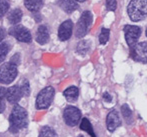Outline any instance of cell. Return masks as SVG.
Listing matches in <instances>:
<instances>
[{
	"label": "cell",
	"instance_id": "1",
	"mask_svg": "<svg viewBox=\"0 0 147 137\" xmlns=\"http://www.w3.org/2000/svg\"><path fill=\"white\" fill-rule=\"evenodd\" d=\"M28 125L27 111L22 106L15 104L9 115V131L17 133L20 129L26 128Z\"/></svg>",
	"mask_w": 147,
	"mask_h": 137
},
{
	"label": "cell",
	"instance_id": "2",
	"mask_svg": "<svg viewBox=\"0 0 147 137\" xmlns=\"http://www.w3.org/2000/svg\"><path fill=\"white\" fill-rule=\"evenodd\" d=\"M127 14L133 22L147 18V0H131L127 6Z\"/></svg>",
	"mask_w": 147,
	"mask_h": 137
},
{
	"label": "cell",
	"instance_id": "3",
	"mask_svg": "<svg viewBox=\"0 0 147 137\" xmlns=\"http://www.w3.org/2000/svg\"><path fill=\"white\" fill-rule=\"evenodd\" d=\"M55 95V90L52 86H47L38 93L36 97L35 106L38 110L47 109L51 105Z\"/></svg>",
	"mask_w": 147,
	"mask_h": 137
},
{
	"label": "cell",
	"instance_id": "4",
	"mask_svg": "<svg viewBox=\"0 0 147 137\" xmlns=\"http://www.w3.org/2000/svg\"><path fill=\"white\" fill-rule=\"evenodd\" d=\"M18 74L17 65L12 62L4 63L0 67V83L1 84H10L13 82Z\"/></svg>",
	"mask_w": 147,
	"mask_h": 137
},
{
	"label": "cell",
	"instance_id": "5",
	"mask_svg": "<svg viewBox=\"0 0 147 137\" xmlns=\"http://www.w3.org/2000/svg\"><path fill=\"white\" fill-rule=\"evenodd\" d=\"M92 13L90 11H84L81 14L75 28V35L77 38H82L88 33L89 28L92 24Z\"/></svg>",
	"mask_w": 147,
	"mask_h": 137
},
{
	"label": "cell",
	"instance_id": "6",
	"mask_svg": "<svg viewBox=\"0 0 147 137\" xmlns=\"http://www.w3.org/2000/svg\"><path fill=\"white\" fill-rule=\"evenodd\" d=\"M63 119L68 126H71V127L76 126L81 120V111L77 107L69 105L64 109Z\"/></svg>",
	"mask_w": 147,
	"mask_h": 137
},
{
	"label": "cell",
	"instance_id": "7",
	"mask_svg": "<svg viewBox=\"0 0 147 137\" xmlns=\"http://www.w3.org/2000/svg\"><path fill=\"white\" fill-rule=\"evenodd\" d=\"M125 34V40L130 48H133L138 42L140 35H141V28L136 25H126L123 28Z\"/></svg>",
	"mask_w": 147,
	"mask_h": 137
},
{
	"label": "cell",
	"instance_id": "8",
	"mask_svg": "<svg viewBox=\"0 0 147 137\" xmlns=\"http://www.w3.org/2000/svg\"><path fill=\"white\" fill-rule=\"evenodd\" d=\"M10 34L17 39L18 41L23 43H30L32 41V35H31L30 31L26 27L22 25H14L13 27L9 30Z\"/></svg>",
	"mask_w": 147,
	"mask_h": 137
},
{
	"label": "cell",
	"instance_id": "9",
	"mask_svg": "<svg viewBox=\"0 0 147 137\" xmlns=\"http://www.w3.org/2000/svg\"><path fill=\"white\" fill-rule=\"evenodd\" d=\"M131 56L136 62L147 64V43H137L133 48H131Z\"/></svg>",
	"mask_w": 147,
	"mask_h": 137
},
{
	"label": "cell",
	"instance_id": "10",
	"mask_svg": "<svg viewBox=\"0 0 147 137\" xmlns=\"http://www.w3.org/2000/svg\"><path fill=\"white\" fill-rule=\"evenodd\" d=\"M73 32V22L71 20H65L60 24L58 28V38L60 41H66L71 37Z\"/></svg>",
	"mask_w": 147,
	"mask_h": 137
},
{
	"label": "cell",
	"instance_id": "11",
	"mask_svg": "<svg viewBox=\"0 0 147 137\" xmlns=\"http://www.w3.org/2000/svg\"><path fill=\"white\" fill-rule=\"evenodd\" d=\"M121 125V118L117 110H111L106 118V126L108 131L113 132Z\"/></svg>",
	"mask_w": 147,
	"mask_h": 137
},
{
	"label": "cell",
	"instance_id": "12",
	"mask_svg": "<svg viewBox=\"0 0 147 137\" xmlns=\"http://www.w3.org/2000/svg\"><path fill=\"white\" fill-rule=\"evenodd\" d=\"M23 96L21 92V88L18 85H13V86L9 87L7 89V93H6V99L9 103L11 104H17L21 97Z\"/></svg>",
	"mask_w": 147,
	"mask_h": 137
},
{
	"label": "cell",
	"instance_id": "13",
	"mask_svg": "<svg viewBox=\"0 0 147 137\" xmlns=\"http://www.w3.org/2000/svg\"><path fill=\"white\" fill-rule=\"evenodd\" d=\"M49 29L46 25H40L36 32V42L40 45L46 44L49 41Z\"/></svg>",
	"mask_w": 147,
	"mask_h": 137
},
{
	"label": "cell",
	"instance_id": "14",
	"mask_svg": "<svg viewBox=\"0 0 147 137\" xmlns=\"http://www.w3.org/2000/svg\"><path fill=\"white\" fill-rule=\"evenodd\" d=\"M58 5L62 8L64 12L70 14L78 8V3L74 0H59Z\"/></svg>",
	"mask_w": 147,
	"mask_h": 137
},
{
	"label": "cell",
	"instance_id": "15",
	"mask_svg": "<svg viewBox=\"0 0 147 137\" xmlns=\"http://www.w3.org/2000/svg\"><path fill=\"white\" fill-rule=\"evenodd\" d=\"M63 96L68 102H75L79 96V90L76 86H70L64 90Z\"/></svg>",
	"mask_w": 147,
	"mask_h": 137
},
{
	"label": "cell",
	"instance_id": "16",
	"mask_svg": "<svg viewBox=\"0 0 147 137\" xmlns=\"http://www.w3.org/2000/svg\"><path fill=\"white\" fill-rule=\"evenodd\" d=\"M44 0H24V5L31 12H38L42 8Z\"/></svg>",
	"mask_w": 147,
	"mask_h": 137
},
{
	"label": "cell",
	"instance_id": "17",
	"mask_svg": "<svg viewBox=\"0 0 147 137\" xmlns=\"http://www.w3.org/2000/svg\"><path fill=\"white\" fill-rule=\"evenodd\" d=\"M22 15L23 12L19 8H15L14 10H12L9 14H8V21L12 25H17L18 23H20L22 19Z\"/></svg>",
	"mask_w": 147,
	"mask_h": 137
},
{
	"label": "cell",
	"instance_id": "18",
	"mask_svg": "<svg viewBox=\"0 0 147 137\" xmlns=\"http://www.w3.org/2000/svg\"><path fill=\"white\" fill-rule=\"evenodd\" d=\"M91 48V42L89 40H81L78 43L77 47H76V51L78 54L84 56L88 53V51Z\"/></svg>",
	"mask_w": 147,
	"mask_h": 137
},
{
	"label": "cell",
	"instance_id": "19",
	"mask_svg": "<svg viewBox=\"0 0 147 137\" xmlns=\"http://www.w3.org/2000/svg\"><path fill=\"white\" fill-rule=\"evenodd\" d=\"M80 129L87 132L91 137H96L94 133V130H93L92 124L90 123V121H89L87 118H82L81 123H80Z\"/></svg>",
	"mask_w": 147,
	"mask_h": 137
},
{
	"label": "cell",
	"instance_id": "20",
	"mask_svg": "<svg viewBox=\"0 0 147 137\" xmlns=\"http://www.w3.org/2000/svg\"><path fill=\"white\" fill-rule=\"evenodd\" d=\"M39 137H57V134L51 127L44 126L39 132Z\"/></svg>",
	"mask_w": 147,
	"mask_h": 137
},
{
	"label": "cell",
	"instance_id": "21",
	"mask_svg": "<svg viewBox=\"0 0 147 137\" xmlns=\"http://www.w3.org/2000/svg\"><path fill=\"white\" fill-rule=\"evenodd\" d=\"M121 112L123 115L124 119L126 120L127 123H130L132 121V111L130 109V107L127 104H123L121 106Z\"/></svg>",
	"mask_w": 147,
	"mask_h": 137
},
{
	"label": "cell",
	"instance_id": "22",
	"mask_svg": "<svg viewBox=\"0 0 147 137\" xmlns=\"http://www.w3.org/2000/svg\"><path fill=\"white\" fill-rule=\"evenodd\" d=\"M109 36H110V30L108 28L101 29V32L99 34V42H100V44H106L109 40Z\"/></svg>",
	"mask_w": 147,
	"mask_h": 137
},
{
	"label": "cell",
	"instance_id": "23",
	"mask_svg": "<svg viewBox=\"0 0 147 137\" xmlns=\"http://www.w3.org/2000/svg\"><path fill=\"white\" fill-rule=\"evenodd\" d=\"M8 52H9V45L5 42H0V63L4 61Z\"/></svg>",
	"mask_w": 147,
	"mask_h": 137
},
{
	"label": "cell",
	"instance_id": "24",
	"mask_svg": "<svg viewBox=\"0 0 147 137\" xmlns=\"http://www.w3.org/2000/svg\"><path fill=\"white\" fill-rule=\"evenodd\" d=\"M10 7V4L8 0H0V18L5 16V14L8 12Z\"/></svg>",
	"mask_w": 147,
	"mask_h": 137
},
{
	"label": "cell",
	"instance_id": "25",
	"mask_svg": "<svg viewBox=\"0 0 147 137\" xmlns=\"http://www.w3.org/2000/svg\"><path fill=\"white\" fill-rule=\"evenodd\" d=\"M21 92H22V95L25 97L29 96L30 94V84H29V81L27 79H24L23 82L21 84Z\"/></svg>",
	"mask_w": 147,
	"mask_h": 137
},
{
	"label": "cell",
	"instance_id": "26",
	"mask_svg": "<svg viewBox=\"0 0 147 137\" xmlns=\"http://www.w3.org/2000/svg\"><path fill=\"white\" fill-rule=\"evenodd\" d=\"M106 8L109 11H115L117 8L116 0H106Z\"/></svg>",
	"mask_w": 147,
	"mask_h": 137
},
{
	"label": "cell",
	"instance_id": "27",
	"mask_svg": "<svg viewBox=\"0 0 147 137\" xmlns=\"http://www.w3.org/2000/svg\"><path fill=\"white\" fill-rule=\"evenodd\" d=\"M6 93H7V89L4 87L0 86V101H3L4 98L6 97Z\"/></svg>",
	"mask_w": 147,
	"mask_h": 137
},
{
	"label": "cell",
	"instance_id": "28",
	"mask_svg": "<svg viewBox=\"0 0 147 137\" xmlns=\"http://www.w3.org/2000/svg\"><path fill=\"white\" fill-rule=\"evenodd\" d=\"M19 57H20V55L18 54V53H17V54H15L13 57L11 58V62H12V63H14V64H16V65H18V64H19V62H20Z\"/></svg>",
	"mask_w": 147,
	"mask_h": 137
},
{
	"label": "cell",
	"instance_id": "29",
	"mask_svg": "<svg viewBox=\"0 0 147 137\" xmlns=\"http://www.w3.org/2000/svg\"><path fill=\"white\" fill-rule=\"evenodd\" d=\"M103 99H104L105 102H111V101H112V96H111L108 92H105L104 94H103Z\"/></svg>",
	"mask_w": 147,
	"mask_h": 137
},
{
	"label": "cell",
	"instance_id": "30",
	"mask_svg": "<svg viewBox=\"0 0 147 137\" xmlns=\"http://www.w3.org/2000/svg\"><path fill=\"white\" fill-rule=\"evenodd\" d=\"M6 36V31L5 29L3 27H0V42H2L3 41V39L5 38Z\"/></svg>",
	"mask_w": 147,
	"mask_h": 137
},
{
	"label": "cell",
	"instance_id": "31",
	"mask_svg": "<svg viewBox=\"0 0 147 137\" xmlns=\"http://www.w3.org/2000/svg\"><path fill=\"white\" fill-rule=\"evenodd\" d=\"M5 109H6V104H5V102H4V100L0 101V113H3Z\"/></svg>",
	"mask_w": 147,
	"mask_h": 137
},
{
	"label": "cell",
	"instance_id": "32",
	"mask_svg": "<svg viewBox=\"0 0 147 137\" xmlns=\"http://www.w3.org/2000/svg\"><path fill=\"white\" fill-rule=\"evenodd\" d=\"M74 1H76V2H84L85 0H74Z\"/></svg>",
	"mask_w": 147,
	"mask_h": 137
},
{
	"label": "cell",
	"instance_id": "33",
	"mask_svg": "<svg viewBox=\"0 0 147 137\" xmlns=\"http://www.w3.org/2000/svg\"><path fill=\"white\" fill-rule=\"evenodd\" d=\"M145 34H146V37H147V28H146V32H145Z\"/></svg>",
	"mask_w": 147,
	"mask_h": 137
},
{
	"label": "cell",
	"instance_id": "34",
	"mask_svg": "<svg viewBox=\"0 0 147 137\" xmlns=\"http://www.w3.org/2000/svg\"><path fill=\"white\" fill-rule=\"evenodd\" d=\"M78 137H84V136H82V135H79V136H78Z\"/></svg>",
	"mask_w": 147,
	"mask_h": 137
}]
</instances>
